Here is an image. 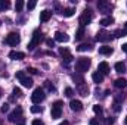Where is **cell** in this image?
I'll return each instance as SVG.
<instances>
[{
  "instance_id": "1",
  "label": "cell",
  "mask_w": 127,
  "mask_h": 125,
  "mask_svg": "<svg viewBox=\"0 0 127 125\" xmlns=\"http://www.w3.org/2000/svg\"><path fill=\"white\" fill-rule=\"evenodd\" d=\"M90 63H92V61L89 58H78L75 61V71H78L80 74H83V72H86L90 68Z\"/></svg>"
},
{
  "instance_id": "2",
  "label": "cell",
  "mask_w": 127,
  "mask_h": 125,
  "mask_svg": "<svg viewBox=\"0 0 127 125\" xmlns=\"http://www.w3.org/2000/svg\"><path fill=\"white\" fill-rule=\"evenodd\" d=\"M19 41H21V37H19V34H18V32H10V34H7V35H6V38H4V43H6V44H9V46H12V47L18 46V44H19Z\"/></svg>"
},
{
  "instance_id": "3",
  "label": "cell",
  "mask_w": 127,
  "mask_h": 125,
  "mask_svg": "<svg viewBox=\"0 0 127 125\" xmlns=\"http://www.w3.org/2000/svg\"><path fill=\"white\" fill-rule=\"evenodd\" d=\"M50 115H52V118H53V119L61 118V115H62V102H61V100H56V102L52 104Z\"/></svg>"
},
{
  "instance_id": "4",
  "label": "cell",
  "mask_w": 127,
  "mask_h": 125,
  "mask_svg": "<svg viewBox=\"0 0 127 125\" xmlns=\"http://www.w3.org/2000/svg\"><path fill=\"white\" fill-rule=\"evenodd\" d=\"M41 38H43V34H41V32H40V31H34L31 41L28 43V50H34V49H35V47L40 44Z\"/></svg>"
},
{
  "instance_id": "5",
  "label": "cell",
  "mask_w": 127,
  "mask_h": 125,
  "mask_svg": "<svg viewBox=\"0 0 127 125\" xmlns=\"http://www.w3.org/2000/svg\"><path fill=\"white\" fill-rule=\"evenodd\" d=\"M44 97H46V94H44V90L43 88H35L34 90V93L31 94V100H32V103L34 104H38L40 102H43L44 100Z\"/></svg>"
},
{
  "instance_id": "6",
  "label": "cell",
  "mask_w": 127,
  "mask_h": 125,
  "mask_svg": "<svg viewBox=\"0 0 127 125\" xmlns=\"http://www.w3.org/2000/svg\"><path fill=\"white\" fill-rule=\"evenodd\" d=\"M9 121H10V122H21V124L24 122V118H22V109H21L19 106H18L10 115H9Z\"/></svg>"
},
{
  "instance_id": "7",
  "label": "cell",
  "mask_w": 127,
  "mask_h": 125,
  "mask_svg": "<svg viewBox=\"0 0 127 125\" xmlns=\"http://www.w3.org/2000/svg\"><path fill=\"white\" fill-rule=\"evenodd\" d=\"M92 18H93L92 10H90V9H86V10L81 13V16H80V24H81V27L90 24V22H92Z\"/></svg>"
},
{
  "instance_id": "8",
  "label": "cell",
  "mask_w": 127,
  "mask_h": 125,
  "mask_svg": "<svg viewBox=\"0 0 127 125\" xmlns=\"http://www.w3.org/2000/svg\"><path fill=\"white\" fill-rule=\"evenodd\" d=\"M97 9H99V12H102V13H109L111 9H112V4L108 3L106 0H99V1H97Z\"/></svg>"
},
{
  "instance_id": "9",
  "label": "cell",
  "mask_w": 127,
  "mask_h": 125,
  "mask_svg": "<svg viewBox=\"0 0 127 125\" xmlns=\"http://www.w3.org/2000/svg\"><path fill=\"white\" fill-rule=\"evenodd\" d=\"M59 55L62 56L64 62H65V65H68V63L72 61V55L69 53V50L66 49V47H59Z\"/></svg>"
},
{
  "instance_id": "10",
  "label": "cell",
  "mask_w": 127,
  "mask_h": 125,
  "mask_svg": "<svg viewBox=\"0 0 127 125\" xmlns=\"http://www.w3.org/2000/svg\"><path fill=\"white\" fill-rule=\"evenodd\" d=\"M111 38H112L111 32L105 31V30H103V31H99L96 34V40H97V41H102V43H108Z\"/></svg>"
},
{
  "instance_id": "11",
  "label": "cell",
  "mask_w": 127,
  "mask_h": 125,
  "mask_svg": "<svg viewBox=\"0 0 127 125\" xmlns=\"http://www.w3.org/2000/svg\"><path fill=\"white\" fill-rule=\"evenodd\" d=\"M71 78H72V81L80 87V85H84V77L80 74V72H75V74H72L71 75Z\"/></svg>"
},
{
  "instance_id": "12",
  "label": "cell",
  "mask_w": 127,
  "mask_h": 125,
  "mask_svg": "<svg viewBox=\"0 0 127 125\" xmlns=\"http://www.w3.org/2000/svg\"><path fill=\"white\" fill-rule=\"evenodd\" d=\"M69 107H71L72 112H80V110L83 109V103H81L80 100H71Z\"/></svg>"
},
{
  "instance_id": "13",
  "label": "cell",
  "mask_w": 127,
  "mask_h": 125,
  "mask_svg": "<svg viewBox=\"0 0 127 125\" xmlns=\"http://www.w3.org/2000/svg\"><path fill=\"white\" fill-rule=\"evenodd\" d=\"M68 40H69V37L65 32H61V31L55 32V41H58V43H66Z\"/></svg>"
},
{
  "instance_id": "14",
  "label": "cell",
  "mask_w": 127,
  "mask_h": 125,
  "mask_svg": "<svg viewBox=\"0 0 127 125\" xmlns=\"http://www.w3.org/2000/svg\"><path fill=\"white\" fill-rule=\"evenodd\" d=\"M9 58L13 59V61H22V59L25 58V53H22V52H16V50H12V52L9 53Z\"/></svg>"
},
{
  "instance_id": "15",
  "label": "cell",
  "mask_w": 127,
  "mask_h": 125,
  "mask_svg": "<svg viewBox=\"0 0 127 125\" xmlns=\"http://www.w3.org/2000/svg\"><path fill=\"white\" fill-rule=\"evenodd\" d=\"M97 72H100L102 75L109 74V65H108L106 62H100L99 63V66H97Z\"/></svg>"
},
{
  "instance_id": "16",
  "label": "cell",
  "mask_w": 127,
  "mask_h": 125,
  "mask_svg": "<svg viewBox=\"0 0 127 125\" xmlns=\"http://www.w3.org/2000/svg\"><path fill=\"white\" fill-rule=\"evenodd\" d=\"M19 83H21V84H22L24 87L30 88V87H32V83H34V81H32L30 77H25V75H24V77H22V78L19 80Z\"/></svg>"
},
{
  "instance_id": "17",
  "label": "cell",
  "mask_w": 127,
  "mask_h": 125,
  "mask_svg": "<svg viewBox=\"0 0 127 125\" xmlns=\"http://www.w3.org/2000/svg\"><path fill=\"white\" fill-rule=\"evenodd\" d=\"M99 55H103V56L112 55V47H109V46H102V47H99Z\"/></svg>"
},
{
  "instance_id": "18",
  "label": "cell",
  "mask_w": 127,
  "mask_h": 125,
  "mask_svg": "<svg viewBox=\"0 0 127 125\" xmlns=\"http://www.w3.org/2000/svg\"><path fill=\"white\" fill-rule=\"evenodd\" d=\"M50 16H52V12H50V10H43V12H40V21H41V22H47V21L50 19Z\"/></svg>"
},
{
  "instance_id": "19",
  "label": "cell",
  "mask_w": 127,
  "mask_h": 125,
  "mask_svg": "<svg viewBox=\"0 0 127 125\" xmlns=\"http://www.w3.org/2000/svg\"><path fill=\"white\" fill-rule=\"evenodd\" d=\"M126 85H127V81L124 78H117L114 81V87H117V88H124Z\"/></svg>"
},
{
  "instance_id": "20",
  "label": "cell",
  "mask_w": 127,
  "mask_h": 125,
  "mask_svg": "<svg viewBox=\"0 0 127 125\" xmlns=\"http://www.w3.org/2000/svg\"><path fill=\"white\" fill-rule=\"evenodd\" d=\"M99 24H100L102 27H108V25L114 24V18H112V16H106V18H102Z\"/></svg>"
},
{
  "instance_id": "21",
  "label": "cell",
  "mask_w": 127,
  "mask_h": 125,
  "mask_svg": "<svg viewBox=\"0 0 127 125\" xmlns=\"http://www.w3.org/2000/svg\"><path fill=\"white\" fill-rule=\"evenodd\" d=\"M92 80H93V83H96V84H100V83L103 81V75H102L100 72H95V74L92 75Z\"/></svg>"
},
{
  "instance_id": "22",
  "label": "cell",
  "mask_w": 127,
  "mask_h": 125,
  "mask_svg": "<svg viewBox=\"0 0 127 125\" xmlns=\"http://www.w3.org/2000/svg\"><path fill=\"white\" fill-rule=\"evenodd\" d=\"M115 71H117L118 74H124V72H126V65L123 62H117L115 63Z\"/></svg>"
},
{
  "instance_id": "23",
  "label": "cell",
  "mask_w": 127,
  "mask_h": 125,
  "mask_svg": "<svg viewBox=\"0 0 127 125\" xmlns=\"http://www.w3.org/2000/svg\"><path fill=\"white\" fill-rule=\"evenodd\" d=\"M74 12H75V9H72V7H66V9H64L61 13H62L64 16L69 18V16H72V15H74Z\"/></svg>"
},
{
  "instance_id": "24",
  "label": "cell",
  "mask_w": 127,
  "mask_h": 125,
  "mask_svg": "<svg viewBox=\"0 0 127 125\" xmlns=\"http://www.w3.org/2000/svg\"><path fill=\"white\" fill-rule=\"evenodd\" d=\"M9 7H10V3H9L7 0H0V12L7 10Z\"/></svg>"
},
{
  "instance_id": "25",
  "label": "cell",
  "mask_w": 127,
  "mask_h": 125,
  "mask_svg": "<svg viewBox=\"0 0 127 125\" xmlns=\"http://www.w3.org/2000/svg\"><path fill=\"white\" fill-rule=\"evenodd\" d=\"M83 37H84V28L81 27V28H78V31L75 32V40L78 41V40H81Z\"/></svg>"
},
{
  "instance_id": "26",
  "label": "cell",
  "mask_w": 127,
  "mask_h": 125,
  "mask_svg": "<svg viewBox=\"0 0 127 125\" xmlns=\"http://www.w3.org/2000/svg\"><path fill=\"white\" fill-rule=\"evenodd\" d=\"M114 35H115L117 38H121V37H126L127 35V31L126 30H117V31L114 32Z\"/></svg>"
},
{
  "instance_id": "27",
  "label": "cell",
  "mask_w": 127,
  "mask_h": 125,
  "mask_svg": "<svg viewBox=\"0 0 127 125\" xmlns=\"http://www.w3.org/2000/svg\"><path fill=\"white\" fill-rule=\"evenodd\" d=\"M92 49V46L90 44H81V46H78L77 47V50L78 52H87V50H90Z\"/></svg>"
},
{
  "instance_id": "28",
  "label": "cell",
  "mask_w": 127,
  "mask_h": 125,
  "mask_svg": "<svg viewBox=\"0 0 127 125\" xmlns=\"http://www.w3.org/2000/svg\"><path fill=\"white\" fill-rule=\"evenodd\" d=\"M78 93L81 94V96H87V93H89V88H87L86 85H80V87H78Z\"/></svg>"
},
{
  "instance_id": "29",
  "label": "cell",
  "mask_w": 127,
  "mask_h": 125,
  "mask_svg": "<svg viewBox=\"0 0 127 125\" xmlns=\"http://www.w3.org/2000/svg\"><path fill=\"white\" fill-rule=\"evenodd\" d=\"M22 7H24V1H22V0H18L16 4H15V10H16V12H21Z\"/></svg>"
},
{
  "instance_id": "30",
  "label": "cell",
  "mask_w": 127,
  "mask_h": 125,
  "mask_svg": "<svg viewBox=\"0 0 127 125\" xmlns=\"http://www.w3.org/2000/svg\"><path fill=\"white\" fill-rule=\"evenodd\" d=\"M30 110H31V113H40L43 109H41V106H31Z\"/></svg>"
},
{
  "instance_id": "31",
  "label": "cell",
  "mask_w": 127,
  "mask_h": 125,
  "mask_svg": "<svg viewBox=\"0 0 127 125\" xmlns=\"http://www.w3.org/2000/svg\"><path fill=\"white\" fill-rule=\"evenodd\" d=\"M65 96H66V97H72V96H74V90H72L71 87L65 88Z\"/></svg>"
},
{
  "instance_id": "32",
  "label": "cell",
  "mask_w": 127,
  "mask_h": 125,
  "mask_svg": "<svg viewBox=\"0 0 127 125\" xmlns=\"http://www.w3.org/2000/svg\"><path fill=\"white\" fill-rule=\"evenodd\" d=\"M93 112H95L96 115H102V107H100L99 104H95V106H93Z\"/></svg>"
},
{
  "instance_id": "33",
  "label": "cell",
  "mask_w": 127,
  "mask_h": 125,
  "mask_svg": "<svg viewBox=\"0 0 127 125\" xmlns=\"http://www.w3.org/2000/svg\"><path fill=\"white\" fill-rule=\"evenodd\" d=\"M112 109H114L115 112H120V110H121V106H120V102H114V104H112Z\"/></svg>"
},
{
  "instance_id": "34",
  "label": "cell",
  "mask_w": 127,
  "mask_h": 125,
  "mask_svg": "<svg viewBox=\"0 0 127 125\" xmlns=\"http://www.w3.org/2000/svg\"><path fill=\"white\" fill-rule=\"evenodd\" d=\"M27 72H28V74H31V75H37V74H38V71H37L35 68H31V66H30V68H27Z\"/></svg>"
},
{
  "instance_id": "35",
  "label": "cell",
  "mask_w": 127,
  "mask_h": 125,
  "mask_svg": "<svg viewBox=\"0 0 127 125\" xmlns=\"http://www.w3.org/2000/svg\"><path fill=\"white\" fill-rule=\"evenodd\" d=\"M35 4H37V3H35L34 0H32V1H28V3H27V9H28V10H32V9L35 7Z\"/></svg>"
},
{
  "instance_id": "36",
  "label": "cell",
  "mask_w": 127,
  "mask_h": 125,
  "mask_svg": "<svg viewBox=\"0 0 127 125\" xmlns=\"http://www.w3.org/2000/svg\"><path fill=\"white\" fill-rule=\"evenodd\" d=\"M46 44H47V47H53V46H55V40L47 38V40H46Z\"/></svg>"
},
{
  "instance_id": "37",
  "label": "cell",
  "mask_w": 127,
  "mask_h": 125,
  "mask_svg": "<svg viewBox=\"0 0 127 125\" xmlns=\"http://www.w3.org/2000/svg\"><path fill=\"white\" fill-rule=\"evenodd\" d=\"M44 85H46V87H47V90H50V91H53V90H55V87L50 84V81H44Z\"/></svg>"
},
{
  "instance_id": "38",
  "label": "cell",
  "mask_w": 127,
  "mask_h": 125,
  "mask_svg": "<svg viewBox=\"0 0 127 125\" xmlns=\"http://www.w3.org/2000/svg\"><path fill=\"white\" fill-rule=\"evenodd\" d=\"M0 110H1V113H6V112L9 110V104H7V103H4V104L0 107Z\"/></svg>"
},
{
  "instance_id": "39",
  "label": "cell",
  "mask_w": 127,
  "mask_h": 125,
  "mask_svg": "<svg viewBox=\"0 0 127 125\" xmlns=\"http://www.w3.org/2000/svg\"><path fill=\"white\" fill-rule=\"evenodd\" d=\"M90 125H102V122L99 121V118H93V119L90 121Z\"/></svg>"
},
{
  "instance_id": "40",
  "label": "cell",
  "mask_w": 127,
  "mask_h": 125,
  "mask_svg": "<svg viewBox=\"0 0 127 125\" xmlns=\"http://www.w3.org/2000/svg\"><path fill=\"white\" fill-rule=\"evenodd\" d=\"M13 96H16V97H21V96H22V91H21L19 88H13Z\"/></svg>"
},
{
  "instance_id": "41",
  "label": "cell",
  "mask_w": 127,
  "mask_h": 125,
  "mask_svg": "<svg viewBox=\"0 0 127 125\" xmlns=\"http://www.w3.org/2000/svg\"><path fill=\"white\" fill-rule=\"evenodd\" d=\"M31 125H44V124H43V121H40V119H34L31 122Z\"/></svg>"
},
{
  "instance_id": "42",
  "label": "cell",
  "mask_w": 127,
  "mask_h": 125,
  "mask_svg": "<svg viewBox=\"0 0 127 125\" xmlns=\"http://www.w3.org/2000/svg\"><path fill=\"white\" fill-rule=\"evenodd\" d=\"M24 75H25V74H24V72H22V71H19V72H16V75H15V77H16V78H18V80H21V78H22V77H24Z\"/></svg>"
},
{
  "instance_id": "43",
  "label": "cell",
  "mask_w": 127,
  "mask_h": 125,
  "mask_svg": "<svg viewBox=\"0 0 127 125\" xmlns=\"http://www.w3.org/2000/svg\"><path fill=\"white\" fill-rule=\"evenodd\" d=\"M114 124V119H112V118H108V119H106V125H112Z\"/></svg>"
},
{
  "instance_id": "44",
  "label": "cell",
  "mask_w": 127,
  "mask_h": 125,
  "mask_svg": "<svg viewBox=\"0 0 127 125\" xmlns=\"http://www.w3.org/2000/svg\"><path fill=\"white\" fill-rule=\"evenodd\" d=\"M121 49H123V52H126V53H127V43H126V44H123V46H121Z\"/></svg>"
},
{
  "instance_id": "45",
  "label": "cell",
  "mask_w": 127,
  "mask_h": 125,
  "mask_svg": "<svg viewBox=\"0 0 127 125\" xmlns=\"http://www.w3.org/2000/svg\"><path fill=\"white\" fill-rule=\"evenodd\" d=\"M59 125H68V121H64V122H61Z\"/></svg>"
},
{
  "instance_id": "46",
  "label": "cell",
  "mask_w": 127,
  "mask_h": 125,
  "mask_svg": "<svg viewBox=\"0 0 127 125\" xmlns=\"http://www.w3.org/2000/svg\"><path fill=\"white\" fill-rule=\"evenodd\" d=\"M124 30L127 31V21H126V24H124Z\"/></svg>"
},
{
  "instance_id": "47",
  "label": "cell",
  "mask_w": 127,
  "mask_h": 125,
  "mask_svg": "<svg viewBox=\"0 0 127 125\" xmlns=\"http://www.w3.org/2000/svg\"><path fill=\"white\" fill-rule=\"evenodd\" d=\"M124 124H126V125H127V116H126V119H124Z\"/></svg>"
},
{
  "instance_id": "48",
  "label": "cell",
  "mask_w": 127,
  "mask_h": 125,
  "mask_svg": "<svg viewBox=\"0 0 127 125\" xmlns=\"http://www.w3.org/2000/svg\"><path fill=\"white\" fill-rule=\"evenodd\" d=\"M1 93H3V91H1V88H0V97H1Z\"/></svg>"
},
{
  "instance_id": "49",
  "label": "cell",
  "mask_w": 127,
  "mask_h": 125,
  "mask_svg": "<svg viewBox=\"0 0 127 125\" xmlns=\"http://www.w3.org/2000/svg\"><path fill=\"white\" fill-rule=\"evenodd\" d=\"M0 25H1V21H0Z\"/></svg>"
}]
</instances>
